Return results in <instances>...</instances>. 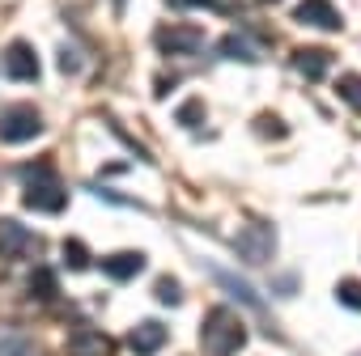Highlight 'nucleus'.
Returning a JSON list of instances; mask_svg holds the SVG:
<instances>
[{"instance_id":"1","label":"nucleus","mask_w":361,"mask_h":356,"mask_svg":"<svg viewBox=\"0 0 361 356\" xmlns=\"http://www.w3.org/2000/svg\"><path fill=\"white\" fill-rule=\"evenodd\" d=\"M18 178H22V204H26V212H43V217H60L64 212L68 191H64L60 178H56V170H51L47 157L22 165Z\"/></svg>"},{"instance_id":"2","label":"nucleus","mask_w":361,"mask_h":356,"mask_svg":"<svg viewBox=\"0 0 361 356\" xmlns=\"http://www.w3.org/2000/svg\"><path fill=\"white\" fill-rule=\"evenodd\" d=\"M200 348L204 356H238V348H247V326L230 305H217L204 314L200 326Z\"/></svg>"},{"instance_id":"3","label":"nucleus","mask_w":361,"mask_h":356,"mask_svg":"<svg viewBox=\"0 0 361 356\" xmlns=\"http://www.w3.org/2000/svg\"><path fill=\"white\" fill-rule=\"evenodd\" d=\"M200 43H204V30L192 26V22H166V26L153 30V47L161 56H196Z\"/></svg>"},{"instance_id":"4","label":"nucleus","mask_w":361,"mask_h":356,"mask_svg":"<svg viewBox=\"0 0 361 356\" xmlns=\"http://www.w3.org/2000/svg\"><path fill=\"white\" fill-rule=\"evenodd\" d=\"M43 132V115L35 106H9L0 110V140L5 144H26Z\"/></svg>"},{"instance_id":"5","label":"nucleus","mask_w":361,"mask_h":356,"mask_svg":"<svg viewBox=\"0 0 361 356\" xmlns=\"http://www.w3.org/2000/svg\"><path fill=\"white\" fill-rule=\"evenodd\" d=\"M39 250H43V238L39 234H30L13 217H0V255H5V259H30Z\"/></svg>"},{"instance_id":"6","label":"nucleus","mask_w":361,"mask_h":356,"mask_svg":"<svg viewBox=\"0 0 361 356\" xmlns=\"http://www.w3.org/2000/svg\"><path fill=\"white\" fill-rule=\"evenodd\" d=\"M238 255H243L247 263H268V259L276 255V234H272V225H268V221L247 225L243 238H238Z\"/></svg>"},{"instance_id":"7","label":"nucleus","mask_w":361,"mask_h":356,"mask_svg":"<svg viewBox=\"0 0 361 356\" xmlns=\"http://www.w3.org/2000/svg\"><path fill=\"white\" fill-rule=\"evenodd\" d=\"M293 18H298L302 26H314V30H327V34H336V30L344 26L331 0H302V5L293 9Z\"/></svg>"},{"instance_id":"8","label":"nucleus","mask_w":361,"mask_h":356,"mask_svg":"<svg viewBox=\"0 0 361 356\" xmlns=\"http://www.w3.org/2000/svg\"><path fill=\"white\" fill-rule=\"evenodd\" d=\"M5 72H9V81H39V56H35V47H30L26 39L9 43V51H5Z\"/></svg>"},{"instance_id":"9","label":"nucleus","mask_w":361,"mask_h":356,"mask_svg":"<svg viewBox=\"0 0 361 356\" xmlns=\"http://www.w3.org/2000/svg\"><path fill=\"white\" fill-rule=\"evenodd\" d=\"M289 68L298 77H306V81H323L331 72V51H323V47H298L289 56Z\"/></svg>"},{"instance_id":"10","label":"nucleus","mask_w":361,"mask_h":356,"mask_svg":"<svg viewBox=\"0 0 361 356\" xmlns=\"http://www.w3.org/2000/svg\"><path fill=\"white\" fill-rule=\"evenodd\" d=\"M166 335H170L166 322H153V318H149V322H136V326L128 331V348H132L136 356H157V352L166 348Z\"/></svg>"},{"instance_id":"11","label":"nucleus","mask_w":361,"mask_h":356,"mask_svg":"<svg viewBox=\"0 0 361 356\" xmlns=\"http://www.w3.org/2000/svg\"><path fill=\"white\" fill-rule=\"evenodd\" d=\"M68 356H115V339L102 331H77L68 339Z\"/></svg>"},{"instance_id":"12","label":"nucleus","mask_w":361,"mask_h":356,"mask_svg":"<svg viewBox=\"0 0 361 356\" xmlns=\"http://www.w3.org/2000/svg\"><path fill=\"white\" fill-rule=\"evenodd\" d=\"M102 272L111 276V280H132V276H140L145 272V255L140 250H119V255H106L102 259Z\"/></svg>"},{"instance_id":"13","label":"nucleus","mask_w":361,"mask_h":356,"mask_svg":"<svg viewBox=\"0 0 361 356\" xmlns=\"http://www.w3.org/2000/svg\"><path fill=\"white\" fill-rule=\"evenodd\" d=\"M26 293H30L35 301H51V297L60 293V276H56L51 267H35V272H30V284H26Z\"/></svg>"},{"instance_id":"14","label":"nucleus","mask_w":361,"mask_h":356,"mask_svg":"<svg viewBox=\"0 0 361 356\" xmlns=\"http://www.w3.org/2000/svg\"><path fill=\"white\" fill-rule=\"evenodd\" d=\"M217 284H221V288H230L234 297H243L247 305H255V314H264V297H259L251 284H243V276H234V272H217Z\"/></svg>"},{"instance_id":"15","label":"nucleus","mask_w":361,"mask_h":356,"mask_svg":"<svg viewBox=\"0 0 361 356\" xmlns=\"http://www.w3.org/2000/svg\"><path fill=\"white\" fill-rule=\"evenodd\" d=\"M221 56H230V60H247V64H255L264 51L255 47V43H247L243 34H230V39H221Z\"/></svg>"},{"instance_id":"16","label":"nucleus","mask_w":361,"mask_h":356,"mask_svg":"<svg viewBox=\"0 0 361 356\" xmlns=\"http://www.w3.org/2000/svg\"><path fill=\"white\" fill-rule=\"evenodd\" d=\"M170 9H213V13H226L234 18L238 13V0H166Z\"/></svg>"},{"instance_id":"17","label":"nucleus","mask_w":361,"mask_h":356,"mask_svg":"<svg viewBox=\"0 0 361 356\" xmlns=\"http://www.w3.org/2000/svg\"><path fill=\"white\" fill-rule=\"evenodd\" d=\"M64 267H73V272H85L90 267V250H85L81 238H68L64 242Z\"/></svg>"},{"instance_id":"18","label":"nucleus","mask_w":361,"mask_h":356,"mask_svg":"<svg viewBox=\"0 0 361 356\" xmlns=\"http://www.w3.org/2000/svg\"><path fill=\"white\" fill-rule=\"evenodd\" d=\"M336 89H340V98H344L353 110H361V77H357V72L340 77V81H336Z\"/></svg>"},{"instance_id":"19","label":"nucleus","mask_w":361,"mask_h":356,"mask_svg":"<svg viewBox=\"0 0 361 356\" xmlns=\"http://www.w3.org/2000/svg\"><path fill=\"white\" fill-rule=\"evenodd\" d=\"M153 293H157V301H161V305H178V301H183V288H178L170 276H161V280L153 284Z\"/></svg>"},{"instance_id":"20","label":"nucleus","mask_w":361,"mask_h":356,"mask_svg":"<svg viewBox=\"0 0 361 356\" xmlns=\"http://www.w3.org/2000/svg\"><path fill=\"white\" fill-rule=\"evenodd\" d=\"M336 297H340V305H348V310H361V280H340Z\"/></svg>"},{"instance_id":"21","label":"nucleus","mask_w":361,"mask_h":356,"mask_svg":"<svg viewBox=\"0 0 361 356\" xmlns=\"http://www.w3.org/2000/svg\"><path fill=\"white\" fill-rule=\"evenodd\" d=\"M178 123H183V127H200V123H204V102H183Z\"/></svg>"},{"instance_id":"22","label":"nucleus","mask_w":361,"mask_h":356,"mask_svg":"<svg viewBox=\"0 0 361 356\" xmlns=\"http://www.w3.org/2000/svg\"><path fill=\"white\" fill-rule=\"evenodd\" d=\"M60 68H64V72H77V51H73V43L60 47Z\"/></svg>"},{"instance_id":"23","label":"nucleus","mask_w":361,"mask_h":356,"mask_svg":"<svg viewBox=\"0 0 361 356\" xmlns=\"http://www.w3.org/2000/svg\"><path fill=\"white\" fill-rule=\"evenodd\" d=\"M264 5H272V0H264Z\"/></svg>"},{"instance_id":"24","label":"nucleus","mask_w":361,"mask_h":356,"mask_svg":"<svg viewBox=\"0 0 361 356\" xmlns=\"http://www.w3.org/2000/svg\"><path fill=\"white\" fill-rule=\"evenodd\" d=\"M119 5H123V0H119Z\"/></svg>"}]
</instances>
